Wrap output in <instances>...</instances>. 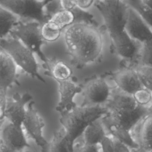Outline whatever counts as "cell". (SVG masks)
Instances as JSON below:
<instances>
[{
  "mask_svg": "<svg viewBox=\"0 0 152 152\" xmlns=\"http://www.w3.org/2000/svg\"><path fill=\"white\" fill-rule=\"evenodd\" d=\"M94 1V0H76L77 7L85 10L93 4Z\"/></svg>",
  "mask_w": 152,
  "mask_h": 152,
  "instance_id": "obj_32",
  "label": "cell"
},
{
  "mask_svg": "<svg viewBox=\"0 0 152 152\" xmlns=\"http://www.w3.org/2000/svg\"><path fill=\"white\" fill-rule=\"evenodd\" d=\"M131 135L138 145L137 152L152 150V118L146 115L132 129Z\"/></svg>",
  "mask_w": 152,
  "mask_h": 152,
  "instance_id": "obj_15",
  "label": "cell"
},
{
  "mask_svg": "<svg viewBox=\"0 0 152 152\" xmlns=\"http://www.w3.org/2000/svg\"><path fill=\"white\" fill-rule=\"evenodd\" d=\"M107 134L101 118H99L91 123L81 137L85 144L95 145L100 144Z\"/></svg>",
  "mask_w": 152,
  "mask_h": 152,
  "instance_id": "obj_18",
  "label": "cell"
},
{
  "mask_svg": "<svg viewBox=\"0 0 152 152\" xmlns=\"http://www.w3.org/2000/svg\"><path fill=\"white\" fill-rule=\"evenodd\" d=\"M73 152H101V147L100 144H85L80 137L74 143Z\"/></svg>",
  "mask_w": 152,
  "mask_h": 152,
  "instance_id": "obj_29",
  "label": "cell"
},
{
  "mask_svg": "<svg viewBox=\"0 0 152 152\" xmlns=\"http://www.w3.org/2000/svg\"><path fill=\"white\" fill-rule=\"evenodd\" d=\"M0 48L10 55L17 67L33 78L45 83L39 74L34 53L18 39L12 36L0 39Z\"/></svg>",
  "mask_w": 152,
  "mask_h": 152,
  "instance_id": "obj_4",
  "label": "cell"
},
{
  "mask_svg": "<svg viewBox=\"0 0 152 152\" xmlns=\"http://www.w3.org/2000/svg\"><path fill=\"white\" fill-rule=\"evenodd\" d=\"M4 119H3V120H0V131H1V126H2V125L3 122H4Z\"/></svg>",
  "mask_w": 152,
  "mask_h": 152,
  "instance_id": "obj_37",
  "label": "cell"
},
{
  "mask_svg": "<svg viewBox=\"0 0 152 152\" xmlns=\"http://www.w3.org/2000/svg\"><path fill=\"white\" fill-rule=\"evenodd\" d=\"M147 115L152 118V103L147 107Z\"/></svg>",
  "mask_w": 152,
  "mask_h": 152,
  "instance_id": "obj_35",
  "label": "cell"
},
{
  "mask_svg": "<svg viewBox=\"0 0 152 152\" xmlns=\"http://www.w3.org/2000/svg\"><path fill=\"white\" fill-rule=\"evenodd\" d=\"M17 81V66L10 55L0 48V88L7 90Z\"/></svg>",
  "mask_w": 152,
  "mask_h": 152,
  "instance_id": "obj_17",
  "label": "cell"
},
{
  "mask_svg": "<svg viewBox=\"0 0 152 152\" xmlns=\"http://www.w3.org/2000/svg\"><path fill=\"white\" fill-rule=\"evenodd\" d=\"M133 68L144 87L152 93V67L140 64H136Z\"/></svg>",
  "mask_w": 152,
  "mask_h": 152,
  "instance_id": "obj_25",
  "label": "cell"
},
{
  "mask_svg": "<svg viewBox=\"0 0 152 152\" xmlns=\"http://www.w3.org/2000/svg\"><path fill=\"white\" fill-rule=\"evenodd\" d=\"M125 30L132 39L141 44L152 40V29L129 7Z\"/></svg>",
  "mask_w": 152,
  "mask_h": 152,
  "instance_id": "obj_12",
  "label": "cell"
},
{
  "mask_svg": "<svg viewBox=\"0 0 152 152\" xmlns=\"http://www.w3.org/2000/svg\"><path fill=\"white\" fill-rule=\"evenodd\" d=\"M152 67V40L141 44L138 63Z\"/></svg>",
  "mask_w": 152,
  "mask_h": 152,
  "instance_id": "obj_26",
  "label": "cell"
},
{
  "mask_svg": "<svg viewBox=\"0 0 152 152\" xmlns=\"http://www.w3.org/2000/svg\"><path fill=\"white\" fill-rule=\"evenodd\" d=\"M62 10L71 11L77 7L76 0H59Z\"/></svg>",
  "mask_w": 152,
  "mask_h": 152,
  "instance_id": "obj_31",
  "label": "cell"
},
{
  "mask_svg": "<svg viewBox=\"0 0 152 152\" xmlns=\"http://www.w3.org/2000/svg\"><path fill=\"white\" fill-rule=\"evenodd\" d=\"M49 75L56 81L70 79L72 71L71 68L61 60H49L45 65Z\"/></svg>",
  "mask_w": 152,
  "mask_h": 152,
  "instance_id": "obj_19",
  "label": "cell"
},
{
  "mask_svg": "<svg viewBox=\"0 0 152 152\" xmlns=\"http://www.w3.org/2000/svg\"><path fill=\"white\" fill-rule=\"evenodd\" d=\"M57 83L60 99L56 107V110L61 114L69 111L77 106L74 99L77 94L81 93L82 86L75 83L71 78L57 81Z\"/></svg>",
  "mask_w": 152,
  "mask_h": 152,
  "instance_id": "obj_13",
  "label": "cell"
},
{
  "mask_svg": "<svg viewBox=\"0 0 152 152\" xmlns=\"http://www.w3.org/2000/svg\"><path fill=\"white\" fill-rule=\"evenodd\" d=\"M101 152H102V151H101Z\"/></svg>",
  "mask_w": 152,
  "mask_h": 152,
  "instance_id": "obj_42",
  "label": "cell"
},
{
  "mask_svg": "<svg viewBox=\"0 0 152 152\" xmlns=\"http://www.w3.org/2000/svg\"><path fill=\"white\" fill-rule=\"evenodd\" d=\"M33 103L32 101L28 103L22 127L24 132L41 148L42 152H49V142L45 138L43 135L45 122L39 112L34 107Z\"/></svg>",
  "mask_w": 152,
  "mask_h": 152,
  "instance_id": "obj_8",
  "label": "cell"
},
{
  "mask_svg": "<svg viewBox=\"0 0 152 152\" xmlns=\"http://www.w3.org/2000/svg\"><path fill=\"white\" fill-rule=\"evenodd\" d=\"M20 21L19 18L0 6V39L7 37Z\"/></svg>",
  "mask_w": 152,
  "mask_h": 152,
  "instance_id": "obj_21",
  "label": "cell"
},
{
  "mask_svg": "<svg viewBox=\"0 0 152 152\" xmlns=\"http://www.w3.org/2000/svg\"><path fill=\"white\" fill-rule=\"evenodd\" d=\"M61 30L55 23L48 20L40 26V34L43 41L53 42L60 37Z\"/></svg>",
  "mask_w": 152,
  "mask_h": 152,
  "instance_id": "obj_23",
  "label": "cell"
},
{
  "mask_svg": "<svg viewBox=\"0 0 152 152\" xmlns=\"http://www.w3.org/2000/svg\"><path fill=\"white\" fill-rule=\"evenodd\" d=\"M40 23L35 21H19L10 35L18 39L34 54H36L45 65L48 59L42 50L43 40L40 34Z\"/></svg>",
  "mask_w": 152,
  "mask_h": 152,
  "instance_id": "obj_6",
  "label": "cell"
},
{
  "mask_svg": "<svg viewBox=\"0 0 152 152\" xmlns=\"http://www.w3.org/2000/svg\"><path fill=\"white\" fill-rule=\"evenodd\" d=\"M107 112L104 104L77 106L69 111L61 113L59 122L69 141L74 145L86 128L95 120L103 117Z\"/></svg>",
  "mask_w": 152,
  "mask_h": 152,
  "instance_id": "obj_3",
  "label": "cell"
},
{
  "mask_svg": "<svg viewBox=\"0 0 152 152\" xmlns=\"http://www.w3.org/2000/svg\"><path fill=\"white\" fill-rule=\"evenodd\" d=\"M55 23L61 30L74 23V15L71 11L61 10L53 14L48 20Z\"/></svg>",
  "mask_w": 152,
  "mask_h": 152,
  "instance_id": "obj_24",
  "label": "cell"
},
{
  "mask_svg": "<svg viewBox=\"0 0 152 152\" xmlns=\"http://www.w3.org/2000/svg\"><path fill=\"white\" fill-rule=\"evenodd\" d=\"M74 145L67 137L63 127L54 132L49 142V152H73Z\"/></svg>",
  "mask_w": 152,
  "mask_h": 152,
  "instance_id": "obj_20",
  "label": "cell"
},
{
  "mask_svg": "<svg viewBox=\"0 0 152 152\" xmlns=\"http://www.w3.org/2000/svg\"><path fill=\"white\" fill-rule=\"evenodd\" d=\"M37 0H0V6L17 17L39 22L41 24L49 18L45 5Z\"/></svg>",
  "mask_w": 152,
  "mask_h": 152,
  "instance_id": "obj_7",
  "label": "cell"
},
{
  "mask_svg": "<svg viewBox=\"0 0 152 152\" xmlns=\"http://www.w3.org/2000/svg\"><path fill=\"white\" fill-rule=\"evenodd\" d=\"M71 11L74 15V23H83L97 26V23L94 19L93 15L84 10L76 7Z\"/></svg>",
  "mask_w": 152,
  "mask_h": 152,
  "instance_id": "obj_27",
  "label": "cell"
},
{
  "mask_svg": "<svg viewBox=\"0 0 152 152\" xmlns=\"http://www.w3.org/2000/svg\"><path fill=\"white\" fill-rule=\"evenodd\" d=\"M22 126L18 127L10 123L1 132V141L10 149L19 152L25 147H30Z\"/></svg>",
  "mask_w": 152,
  "mask_h": 152,
  "instance_id": "obj_16",
  "label": "cell"
},
{
  "mask_svg": "<svg viewBox=\"0 0 152 152\" xmlns=\"http://www.w3.org/2000/svg\"><path fill=\"white\" fill-rule=\"evenodd\" d=\"M104 105L107 112L101 120L107 133L118 139L131 150H137L138 145L131 132L147 115V107L138 104L132 95L117 87L111 90L109 99Z\"/></svg>",
  "mask_w": 152,
  "mask_h": 152,
  "instance_id": "obj_1",
  "label": "cell"
},
{
  "mask_svg": "<svg viewBox=\"0 0 152 152\" xmlns=\"http://www.w3.org/2000/svg\"><path fill=\"white\" fill-rule=\"evenodd\" d=\"M31 100L32 96L28 93L23 95L17 93L10 100L7 99L4 110L5 118L15 126H22L27 110L26 106Z\"/></svg>",
  "mask_w": 152,
  "mask_h": 152,
  "instance_id": "obj_11",
  "label": "cell"
},
{
  "mask_svg": "<svg viewBox=\"0 0 152 152\" xmlns=\"http://www.w3.org/2000/svg\"><path fill=\"white\" fill-rule=\"evenodd\" d=\"M0 152H1V149H0Z\"/></svg>",
  "mask_w": 152,
  "mask_h": 152,
  "instance_id": "obj_41",
  "label": "cell"
},
{
  "mask_svg": "<svg viewBox=\"0 0 152 152\" xmlns=\"http://www.w3.org/2000/svg\"><path fill=\"white\" fill-rule=\"evenodd\" d=\"M37 1L40 2H42V3H43V4H47L48 2H49L51 0H37Z\"/></svg>",
  "mask_w": 152,
  "mask_h": 152,
  "instance_id": "obj_36",
  "label": "cell"
},
{
  "mask_svg": "<svg viewBox=\"0 0 152 152\" xmlns=\"http://www.w3.org/2000/svg\"><path fill=\"white\" fill-rule=\"evenodd\" d=\"M132 152H137L135 150H132Z\"/></svg>",
  "mask_w": 152,
  "mask_h": 152,
  "instance_id": "obj_38",
  "label": "cell"
},
{
  "mask_svg": "<svg viewBox=\"0 0 152 152\" xmlns=\"http://www.w3.org/2000/svg\"><path fill=\"white\" fill-rule=\"evenodd\" d=\"M143 4L152 10V0H141Z\"/></svg>",
  "mask_w": 152,
  "mask_h": 152,
  "instance_id": "obj_34",
  "label": "cell"
},
{
  "mask_svg": "<svg viewBox=\"0 0 152 152\" xmlns=\"http://www.w3.org/2000/svg\"><path fill=\"white\" fill-rule=\"evenodd\" d=\"M0 149H1V152H15V151H13L7 147H6L3 143L0 140Z\"/></svg>",
  "mask_w": 152,
  "mask_h": 152,
  "instance_id": "obj_33",
  "label": "cell"
},
{
  "mask_svg": "<svg viewBox=\"0 0 152 152\" xmlns=\"http://www.w3.org/2000/svg\"><path fill=\"white\" fill-rule=\"evenodd\" d=\"M112 79L118 89L128 94L132 95L137 90L144 87L136 71L131 67L116 71L113 74Z\"/></svg>",
  "mask_w": 152,
  "mask_h": 152,
  "instance_id": "obj_14",
  "label": "cell"
},
{
  "mask_svg": "<svg viewBox=\"0 0 152 152\" xmlns=\"http://www.w3.org/2000/svg\"><path fill=\"white\" fill-rule=\"evenodd\" d=\"M26 152H30V151H26Z\"/></svg>",
  "mask_w": 152,
  "mask_h": 152,
  "instance_id": "obj_40",
  "label": "cell"
},
{
  "mask_svg": "<svg viewBox=\"0 0 152 152\" xmlns=\"http://www.w3.org/2000/svg\"><path fill=\"white\" fill-rule=\"evenodd\" d=\"M132 96L140 106L147 107L152 103V93L145 87L137 90Z\"/></svg>",
  "mask_w": 152,
  "mask_h": 152,
  "instance_id": "obj_28",
  "label": "cell"
},
{
  "mask_svg": "<svg viewBox=\"0 0 152 152\" xmlns=\"http://www.w3.org/2000/svg\"><path fill=\"white\" fill-rule=\"evenodd\" d=\"M6 92V89L0 88V120L5 119L4 110L7 101Z\"/></svg>",
  "mask_w": 152,
  "mask_h": 152,
  "instance_id": "obj_30",
  "label": "cell"
},
{
  "mask_svg": "<svg viewBox=\"0 0 152 152\" xmlns=\"http://www.w3.org/2000/svg\"><path fill=\"white\" fill-rule=\"evenodd\" d=\"M110 37L118 56L134 64L133 66L138 63L141 48L140 43L132 39L125 30L120 33L111 35Z\"/></svg>",
  "mask_w": 152,
  "mask_h": 152,
  "instance_id": "obj_10",
  "label": "cell"
},
{
  "mask_svg": "<svg viewBox=\"0 0 152 152\" xmlns=\"http://www.w3.org/2000/svg\"><path fill=\"white\" fill-rule=\"evenodd\" d=\"M95 6L103 18L109 36L125 30L129 7L123 0H97Z\"/></svg>",
  "mask_w": 152,
  "mask_h": 152,
  "instance_id": "obj_5",
  "label": "cell"
},
{
  "mask_svg": "<svg viewBox=\"0 0 152 152\" xmlns=\"http://www.w3.org/2000/svg\"><path fill=\"white\" fill-rule=\"evenodd\" d=\"M84 101L81 106L103 105L109 99L111 89L106 81L101 77L93 78L82 86Z\"/></svg>",
  "mask_w": 152,
  "mask_h": 152,
  "instance_id": "obj_9",
  "label": "cell"
},
{
  "mask_svg": "<svg viewBox=\"0 0 152 152\" xmlns=\"http://www.w3.org/2000/svg\"><path fill=\"white\" fill-rule=\"evenodd\" d=\"M147 152H152V150H150V151H147Z\"/></svg>",
  "mask_w": 152,
  "mask_h": 152,
  "instance_id": "obj_39",
  "label": "cell"
},
{
  "mask_svg": "<svg viewBox=\"0 0 152 152\" xmlns=\"http://www.w3.org/2000/svg\"><path fill=\"white\" fill-rule=\"evenodd\" d=\"M64 37L71 63L75 67H84L100 58L103 36L97 26L74 23L65 28Z\"/></svg>",
  "mask_w": 152,
  "mask_h": 152,
  "instance_id": "obj_2",
  "label": "cell"
},
{
  "mask_svg": "<svg viewBox=\"0 0 152 152\" xmlns=\"http://www.w3.org/2000/svg\"><path fill=\"white\" fill-rule=\"evenodd\" d=\"M128 7L134 10L142 20L152 29V10L146 7L141 0H123Z\"/></svg>",
  "mask_w": 152,
  "mask_h": 152,
  "instance_id": "obj_22",
  "label": "cell"
}]
</instances>
